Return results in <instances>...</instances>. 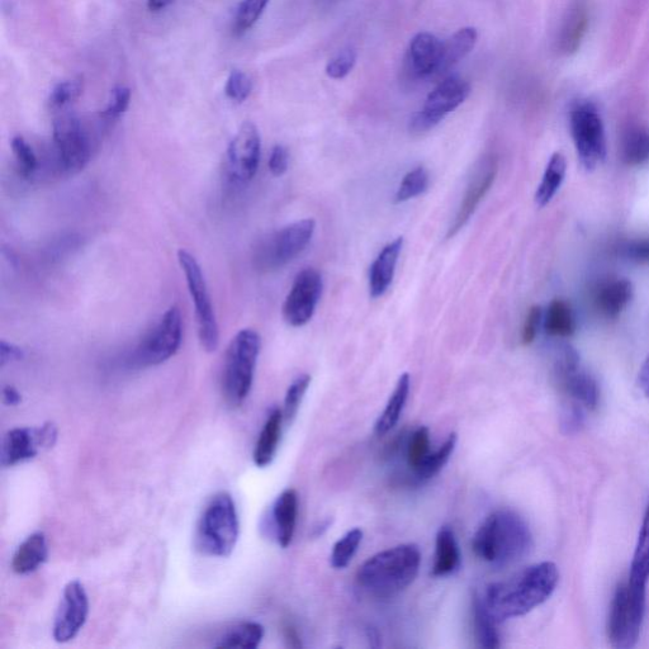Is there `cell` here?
Segmentation results:
<instances>
[{
  "instance_id": "1",
  "label": "cell",
  "mask_w": 649,
  "mask_h": 649,
  "mask_svg": "<svg viewBox=\"0 0 649 649\" xmlns=\"http://www.w3.org/2000/svg\"><path fill=\"white\" fill-rule=\"evenodd\" d=\"M560 581L553 562H540L516 573L509 580L487 587L482 596L487 610L497 623L524 617L551 598Z\"/></svg>"
},
{
  "instance_id": "2",
  "label": "cell",
  "mask_w": 649,
  "mask_h": 649,
  "mask_svg": "<svg viewBox=\"0 0 649 649\" xmlns=\"http://www.w3.org/2000/svg\"><path fill=\"white\" fill-rule=\"evenodd\" d=\"M480 560L506 567L523 560L533 547L529 525L513 510H499L483 521L472 540Z\"/></svg>"
},
{
  "instance_id": "3",
  "label": "cell",
  "mask_w": 649,
  "mask_h": 649,
  "mask_svg": "<svg viewBox=\"0 0 649 649\" xmlns=\"http://www.w3.org/2000/svg\"><path fill=\"white\" fill-rule=\"evenodd\" d=\"M421 553L415 544L386 549L364 562L357 573L360 589L374 598H392L418 577Z\"/></svg>"
},
{
  "instance_id": "4",
  "label": "cell",
  "mask_w": 649,
  "mask_h": 649,
  "mask_svg": "<svg viewBox=\"0 0 649 649\" xmlns=\"http://www.w3.org/2000/svg\"><path fill=\"white\" fill-rule=\"evenodd\" d=\"M240 523L235 502L227 492L212 497L198 521L196 547L211 557H229L238 543Z\"/></svg>"
},
{
  "instance_id": "5",
  "label": "cell",
  "mask_w": 649,
  "mask_h": 649,
  "mask_svg": "<svg viewBox=\"0 0 649 649\" xmlns=\"http://www.w3.org/2000/svg\"><path fill=\"white\" fill-rule=\"evenodd\" d=\"M260 348L262 339L253 329L240 330L231 340L222 372V393L230 407H239L248 399Z\"/></svg>"
},
{
  "instance_id": "6",
  "label": "cell",
  "mask_w": 649,
  "mask_h": 649,
  "mask_svg": "<svg viewBox=\"0 0 649 649\" xmlns=\"http://www.w3.org/2000/svg\"><path fill=\"white\" fill-rule=\"evenodd\" d=\"M647 586L623 582L615 591L608 617V639L611 647H636L646 614Z\"/></svg>"
},
{
  "instance_id": "7",
  "label": "cell",
  "mask_w": 649,
  "mask_h": 649,
  "mask_svg": "<svg viewBox=\"0 0 649 649\" xmlns=\"http://www.w3.org/2000/svg\"><path fill=\"white\" fill-rule=\"evenodd\" d=\"M315 229L316 222L306 219L273 232L255 250V267L265 273L286 267L311 243Z\"/></svg>"
},
{
  "instance_id": "8",
  "label": "cell",
  "mask_w": 649,
  "mask_h": 649,
  "mask_svg": "<svg viewBox=\"0 0 649 649\" xmlns=\"http://www.w3.org/2000/svg\"><path fill=\"white\" fill-rule=\"evenodd\" d=\"M178 260L196 309L198 338L206 352H216L220 345V329L201 265L189 251L183 249L178 251Z\"/></svg>"
},
{
  "instance_id": "9",
  "label": "cell",
  "mask_w": 649,
  "mask_h": 649,
  "mask_svg": "<svg viewBox=\"0 0 649 649\" xmlns=\"http://www.w3.org/2000/svg\"><path fill=\"white\" fill-rule=\"evenodd\" d=\"M573 144L586 172L599 168L606 158V135L604 122L594 104L580 103L571 112Z\"/></svg>"
},
{
  "instance_id": "10",
  "label": "cell",
  "mask_w": 649,
  "mask_h": 649,
  "mask_svg": "<svg viewBox=\"0 0 649 649\" xmlns=\"http://www.w3.org/2000/svg\"><path fill=\"white\" fill-rule=\"evenodd\" d=\"M471 94V85L466 79L449 75L426 97L423 107L410 120L412 135H424L437 127L445 117L461 107Z\"/></svg>"
},
{
  "instance_id": "11",
  "label": "cell",
  "mask_w": 649,
  "mask_h": 649,
  "mask_svg": "<svg viewBox=\"0 0 649 649\" xmlns=\"http://www.w3.org/2000/svg\"><path fill=\"white\" fill-rule=\"evenodd\" d=\"M183 321L177 306L170 307L158 325L145 336L137 347L132 363L136 367H153L167 362L182 344Z\"/></svg>"
},
{
  "instance_id": "12",
  "label": "cell",
  "mask_w": 649,
  "mask_h": 649,
  "mask_svg": "<svg viewBox=\"0 0 649 649\" xmlns=\"http://www.w3.org/2000/svg\"><path fill=\"white\" fill-rule=\"evenodd\" d=\"M554 378L557 386L572 404L594 410L599 405L600 390L595 378L581 366L580 355L570 345L563 347L556 366Z\"/></svg>"
},
{
  "instance_id": "13",
  "label": "cell",
  "mask_w": 649,
  "mask_h": 649,
  "mask_svg": "<svg viewBox=\"0 0 649 649\" xmlns=\"http://www.w3.org/2000/svg\"><path fill=\"white\" fill-rule=\"evenodd\" d=\"M54 142L60 168L69 174L79 173L90 160V144L82 122L71 113L54 121Z\"/></svg>"
},
{
  "instance_id": "14",
  "label": "cell",
  "mask_w": 649,
  "mask_h": 649,
  "mask_svg": "<svg viewBox=\"0 0 649 649\" xmlns=\"http://www.w3.org/2000/svg\"><path fill=\"white\" fill-rule=\"evenodd\" d=\"M322 288L324 283L316 269L305 268L297 274L283 305V317L288 325L301 328L310 322L320 301Z\"/></svg>"
},
{
  "instance_id": "15",
  "label": "cell",
  "mask_w": 649,
  "mask_h": 649,
  "mask_svg": "<svg viewBox=\"0 0 649 649\" xmlns=\"http://www.w3.org/2000/svg\"><path fill=\"white\" fill-rule=\"evenodd\" d=\"M56 439H58V429L51 423L37 429L9 430L3 440L2 466L9 468L30 461L39 454L40 450L54 447Z\"/></svg>"
},
{
  "instance_id": "16",
  "label": "cell",
  "mask_w": 649,
  "mask_h": 649,
  "mask_svg": "<svg viewBox=\"0 0 649 649\" xmlns=\"http://www.w3.org/2000/svg\"><path fill=\"white\" fill-rule=\"evenodd\" d=\"M262 140L257 126L251 122L243 123L238 134L227 149V167L232 179L239 183H248L259 169Z\"/></svg>"
},
{
  "instance_id": "17",
  "label": "cell",
  "mask_w": 649,
  "mask_h": 649,
  "mask_svg": "<svg viewBox=\"0 0 649 649\" xmlns=\"http://www.w3.org/2000/svg\"><path fill=\"white\" fill-rule=\"evenodd\" d=\"M89 614V599L82 582L70 581L65 586L63 599L52 627V636L58 643H68L78 636Z\"/></svg>"
},
{
  "instance_id": "18",
  "label": "cell",
  "mask_w": 649,
  "mask_h": 649,
  "mask_svg": "<svg viewBox=\"0 0 649 649\" xmlns=\"http://www.w3.org/2000/svg\"><path fill=\"white\" fill-rule=\"evenodd\" d=\"M497 170H499V163H497L495 156H486L478 164L475 174H473L471 182L468 184L461 206L458 208L457 215L448 229V239L454 238L470 221L483 198L494 186Z\"/></svg>"
},
{
  "instance_id": "19",
  "label": "cell",
  "mask_w": 649,
  "mask_h": 649,
  "mask_svg": "<svg viewBox=\"0 0 649 649\" xmlns=\"http://www.w3.org/2000/svg\"><path fill=\"white\" fill-rule=\"evenodd\" d=\"M443 58V41L429 32H420L411 40L407 64L415 78L425 79L439 75Z\"/></svg>"
},
{
  "instance_id": "20",
  "label": "cell",
  "mask_w": 649,
  "mask_h": 649,
  "mask_svg": "<svg viewBox=\"0 0 649 649\" xmlns=\"http://www.w3.org/2000/svg\"><path fill=\"white\" fill-rule=\"evenodd\" d=\"M297 515L298 495L296 490H284L277 497L269 514L270 529L282 548L291 546L296 532Z\"/></svg>"
},
{
  "instance_id": "21",
  "label": "cell",
  "mask_w": 649,
  "mask_h": 649,
  "mask_svg": "<svg viewBox=\"0 0 649 649\" xmlns=\"http://www.w3.org/2000/svg\"><path fill=\"white\" fill-rule=\"evenodd\" d=\"M633 298V284L627 278H611L600 283L594 293L596 311L605 319H617Z\"/></svg>"
},
{
  "instance_id": "22",
  "label": "cell",
  "mask_w": 649,
  "mask_h": 649,
  "mask_svg": "<svg viewBox=\"0 0 649 649\" xmlns=\"http://www.w3.org/2000/svg\"><path fill=\"white\" fill-rule=\"evenodd\" d=\"M404 246V238H397L387 244L374 260L369 270V295L380 298L390 288L395 277L397 262Z\"/></svg>"
},
{
  "instance_id": "23",
  "label": "cell",
  "mask_w": 649,
  "mask_h": 649,
  "mask_svg": "<svg viewBox=\"0 0 649 649\" xmlns=\"http://www.w3.org/2000/svg\"><path fill=\"white\" fill-rule=\"evenodd\" d=\"M283 423V411L273 409L267 421H265L262 431H260L257 444H255L253 459L259 468L268 467L276 457Z\"/></svg>"
},
{
  "instance_id": "24",
  "label": "cell",
  "mask_w": 649,
  "mask_h": 649,
  "mask_svg": "<svg viewBox=\"0 0 649 649\" xmlns=\"http://www.w3.org/2000/svg\"><path fill=\"white\" fill-rule=\"evenodd\" d=\"M47 557H49V548H47L45 534L41 532L32 534L14 553L12 570L18 575H28L44 565Z\"/></svg>"
},
{
  "instance_id": "25",
  "label": "cell",
  "mask_w": 649,
  "mask_h": 649,
  "mask_svg": "<svg viewBox=\"0 0 649 649\" xmlns=\"http://www.w3.org/2000/svg\"><path fill=\"white\" fill-rule=\"evenodd\" d=\"M411 380L409 373H404L397 381L395 390H393L390 400H388L385 410L374 425V433L378 437H383L395 428L404 412L407 399H409Z\"/></svg>"
},
{
  "instance_id": "26",
  "label": "cell",
  "mask_w": 649,
  "mask_h": 649,
  "mask_svg": "<svg viewBox=\"0 0 649 649\" xmlns=\"http://www.w3.org/2000/svg\"><path fill=\"white\" fill-rule=\"evenodd\" d=\"M461 565V552L456 535L449 527L440 528L435 540L433 576L444 577L458 570Z\"/></svg>"
},
{
  "instance_id": "27",
  "label": "cell",
  "mask_w": 649,
  "mask_h": 649,
  "mask_svg": "<svg viewBox=\"0 0 649 649\" xmlns=\"http://www.w3.org/2000/svg\"><path fill=\"white\" fill-rule=\"evenodd\" d=\"M478 41V32L475 27H463L449 39L443 41V58L439 75L447 74L459 61L470 55Z\"/></svg>"
},
{
  "instance_id": "28",
  "label": "cell",
  "mask_w": 649,
  "mask_h": 649,
  "mask_svg": "<svg viewBox=\"0 0 649 649\" xmlns=\"http://www.w3.org/2000/svg\"><path fill=\"white\" fill-rule=\"evenodd\" d=\"M567 173V161L561 153H554L544 170L542 182L535 193V203L540 208L546 207L556 197Z\"/></svg>"
},
{
  "instance_id": "29",
  "label": "cell",
  "mask_w": 649,
  "mask_h": 649,
  "mask_svg": "<svg viewBox=\"0 0 649 649\" xmlns=\"http://www.w3.org/2000/svg\"><path fill=\"white\" fill-rule=\"evenodd\" d=\"M544 330L552 338L566 339L576 333L575 312L565 300H554L548 306L543 319Z\"/></svg>"
},
{
  "instance_id": "30",
  "label": "cell",
  "mask_w": 649,
  "mask_h": 649,
  "mask_svg": "<svg viewBox=\"0 0 649 649\" xmlns=\"http://www.w3.org/2000/svg\"><path fill=\"white\" fill-rule=\"evenodd\" d=\"M628 580L633 584L647 586L649 581V500L639 530L636 551L633 554Z\"/></svg>"
},
{
  "instance_id": "31",
  "label": "cell",
  "mask_w": 649,
  "mask_h": 649,
  "mask_svg": "<svg viewBox=\"0 0 649 649\" xmlns=\"http://www.w3.org/2000/svg\"><path fill=\"white\" fill-rule=\"evenodd\" d=\"M496 620L487 610L482 596L473 598V627L478 644L482 648L496 649L500 647V637L496 629Z\"/></svg>"
},
{
  "instance_id": "32",
  "label": "cell",
  "mask_w": 649,
  "mask_h": 649,
  "mask_svg": "<svg viewBox=\"0 0 649 649\" xmlns=\"http://www.w3.org/2000/svg\"><path fill=\"white\" fill-rule=\"evenodd\" d=\"M264 638L262 624L245 622L236 625L219 639L215 644L216 648H240L255 649L260 646Z\"/></svg>"
},
{
  "instance_id": "33",
  "label": "cell",
  "mask_w": 649,
  "mask_h": 649,
  "mask_svg": "<svg viewBox=\"0 0 649 649\" xmlns=\"http://www.w3.org/2000/svg\"><path fill=\"white\" fill-rule=\"evenodd\" d=\"M622 159L629 167H638L649 159V134L641 127L625 132L622 142Z\"/></svg>"
},
{
  "instance_id": "34",
  "label": "cell",
  "mask_w": 649,
  "mask_h": 649,
  "mask_svg": "<svg viewBox=\"0 0 649 649\" xmlns=\"http://www.w3.org/2000/svg\"><path fill=\"white\" fill-rule=\"evenodd\" d=\"M457 442V434H450L447 440H445L437 450L430 453V456L426 458L423 466L419 468V471L415 473V476L418 477L420 481L430 480V478L437 476L438 473L443 470L445 464L448 463L450 457H452Z\"/></svg>"
},
{
  "instance_id": "35",
  "label": "cell",
  "mask_w": 649,
  "mask_h": 649,
  "mask_svg": "<svg viewBox=\"0 0 649 649\" xmlns=\"http://www.w3.org/2000/svg\"><path fill=\"white\" fill-rule=\"evenodd\" d=\"M362 540L363 532L359 528L350 530L343 538H340L331 552V566L336 570H343L347 567L352 562Z\"/></svg>"
},
{
  "instance_id": "36",
  "label": "cell",
  "mask_w": 649,
  "mask_h": 649,
  "mask_svg": "<svg viewBox=\"0 0 649 649\" xmlns=\"http://www.w3.org/2000/svg\"><path fill=\"white\" fill-rule=\"evenodd\" d=\"M587 27V16L584 9L576 8L568 16L565 27L562 30L561 47L563 52L570 54L575 52L580 46L582 37H584Z\"/></svg>"
},
{
  "instance_id": "37",
  "label": "cell",
  "mask_w": 649,
  "mask_h": 649,
  "mask_svg": "<svg viewBox=\"0 0 649 649\" xmlns=\"http://www.w3.org/2000/svg\"><path fill=\"white\" fill-rule=\"evenodd\" d=\"M430 453L429 429L421 426V428L416 429L412 433L409 444H407L406 459L412 472L416 473L419 471V468L423 466Z\"/></svg>"
},
{
  "instance_id": "38",
  "label": "cell",
  "mask_w": 649,
  "mask_h": 649,
  "mask_svg": "<svg viewBox=\"0 0 649 649\" xmlns=\"http://www.w3.org/2000/svg\"><path fill=\"white\" fill-rule=\"evenodd\" d=\"M429 187V174L424 167H418L407 173L402 179L395 196V203H404L421 196Z\"/></svg>"
},
{
  "instance_id": "39",
  "label": "cell",
  "mask_w": 649,
  "mask_h": 649,
  "mask_svg": "<svg viewBox=\"0 0 649 649\" xmlns=\"http://www.w3.org/2000/svg\"><path fill=\"white\" fill-rule=\"evenodd\" d=\"M270 0H243L236 13L234 33L236 36H243L255 26L263 16Z\"/></svg>"
},
{
  "instance_id": "40",
  "label": "cell",
  "mask_w": 649,
  "mask_h": 649,
  "mask_svg": "<svg viewBox=\"0 0 649 649\" xmlns=\"http://www.w3.org/2000/svg\"><path fill=\"white\" fill-rule=\"evenodd\" d=\"M84 90V82L82 78L65 80L61 82L50 94L49 104L52 110L60 111L65 110L70 104L78 101L82 96Z\"/></svg>"
},
{
  "instance_id": "41",
  "label": "cell",
  "mask_w": 649,
  "mask_h": 649,
  "mask_svg": "<svg viewBox=\"0 0 649 649\" xmlns=\"http://www.w3.org/2000/svg\"><path fill=\"white\" fill-rule=\"evenodd\" d=\"M311 383V376L309 374H302L292 382L288 388L286 397H284L283 418L284 423H292L296 418L298 410H300L303 397H305L307 390H309Z\"/></svg>"
},
{
  "instance_id": "42",
  "label": "cell",
  "mask_w": 649,
  "mask_h": 649,
  "mask_svg": "<svg viewBox=\"0 0 649 649\" xmlns=\"http://www.w3.org/2000/svg\"><path fill=\"white\" fill-rule=\"evenodd\" d=\"M12 150L14 156H16L20 175L23 178L32 177L33 173L36 172L39 161H37L35 151H33L30 144L22 136H16L12 140Z\"/></svg>"
},
{
  "instance_id": "43",
  "label": "cell",
  "mask_w": 649,
  "mask_h": 649,
  "mask_svg": "<svg viewBox=\"0 0 649 649\" xmlns=\"http://www.w3.org/2000/svg\"><path fill=\"white\" fill-rule=\"evenodd\" d=\"M357 59V51L353 47H347V49L341 50L326 65V75L334 80L347 78L352 73L355 64H357Z\"/></svg>"
},
{
  "instance_id": "44",
  "label": "cell",
  "mask_w": 649,
  "mask_h": 649,
  "mask_svg": "<svg viewBox=\"0 0 649 649\" xmlns=\"http://www.w3.org/2000/svg\"><path fill=\"white\" fill-rule=\"evenodd\" d=\"M253 92V80L244 71L232 70L227 79L225 93L231 101L243 103Z\"/></svg>"
},
{
  "instance_id": "45",
  "label": "cell",
  "mask_w": 649,
  "mask_h": 649,
  "mask_svg": "<svg viewBox=\"0 0 649 649\" xmlns=\"http://www.w3.org/2000/svg\"><path fill=\"white\" fill-rule=\"evenodd\" d=\"M131 90L127 87H117L112 90L110 101L102 112V117L107 121H116L123 113L129 110Z\"/></svg>"
},
{
  "instance_id": "46",
  "label": "cell",
  "mask_w": 649,
  "mask_h": 649,
  "mask_svg": "<svg viewBox=\"0 0 649 649\" xmlns=\"http://www.w3.org/2000/svg\"><path fill=\"white\" fill-rule=\"evenodd\" d=\"M544 314L542 307L533 306L529 310L527 319H525L523 331H521V341L524 345L533 343L543 325Z\"/></svg>"
},
{
  "instance_id": "47",
  "label": "cell",
  "mask_w": 649,
  "mask_h": 649,
  "mask_svg": "<svg viewBox=\"0 0 649 649\" xmlns=\"http://www.w3.org/2000/svg\"><path fill=\"white\" fill-rule=\"evenodd\" d=\"M622 257L629 262L649 264V240H632L620 248Z\"/></svg>"
},
{
  "instance_id": "48",
  "label": "cell",
  "mask_w": 649,
  "mask_h": 649,
  "mask_svg": "<svg viewBox=\"0 0 649 649\" xmlns=\"http://www.w3.org/2000/svg\"><path fill=\"white\" fill-rule=\"evenodd\" d=\"M584 407L576 404H568L562 412V428L566 434H573L580 431L585 423Z\"/></svg>"
},
{
  "instance_id": "49",
  "label": "cell",
  "mask_w": 649,
  "mask_h": 649,
  "mask_svg": "<svg viewBox=\"0 0 649 649\" xmlns=\"http://www.w3.org/2000/svg\"><path fill=\"white\" fill-rule=\"evenodd\" d=\"M268 167L274 177H282L290 167V153L283 145L274 146L270 153Z\"/></svg>"
},
{
  "instance_id": "50",
  "label": "cell",
  "mask_w": 649,
  "mask_h": 649,
  "mask_svg": "<svg viewBox=\"0 0 649 649\" xmlns=\"http://www.w3.org/2000/svg\"><path fill=\"white\" fill-rule=\"evenodd\" d=\"M25 358V352L17 345L7 343L6 340L0 341V366L6 367L7 364L20 362Z\"/></svg>"
},
{
  "instance_id": "51",
  "label": "cell",
  "mask_w": 649,
  "mask_h": 649,
  "mask_svg": "<svg viewBox=\"0 0 649 649\" xmlns=\"http://www.w3.org/2000/svg\"><path fill=\"white\" fill-rule=\"evenodd\" d=\"M638 382L644 396H646V399L649 401V355L647 359L644 360L641 371H639Z\"/></svg>"
},
{
  "instance_id": "52",
  "label": "cell",
  "mask_w": 649,
  "mask_h": 649,
  "mask_svg": "<svg viewBox=\"0 0 649 649\" xmlns=\"http://www.w3.org/2000/svg\"><path fill=\"white\" fill-rule=\"evenodd\" d=\"M3 401L8 406L20 405L22 401L21 393L13 386H6L3 390Z\"/></svg>"
},
{
  "instance_id": "53",
  "label": "cell",
  "mask_w": 649,
  "mask_h": 649,
  "mask_svg": "<svg viewBox=\"0 0 649 649\" xmlns=\"http://www.w3.org/2000/svg\"><path fill=\"white\" fill-rule=\"evenodd\" d=\"M174 0H148V8L151 12H160L173 4Z\"/></svg>"
}]
</instances>
